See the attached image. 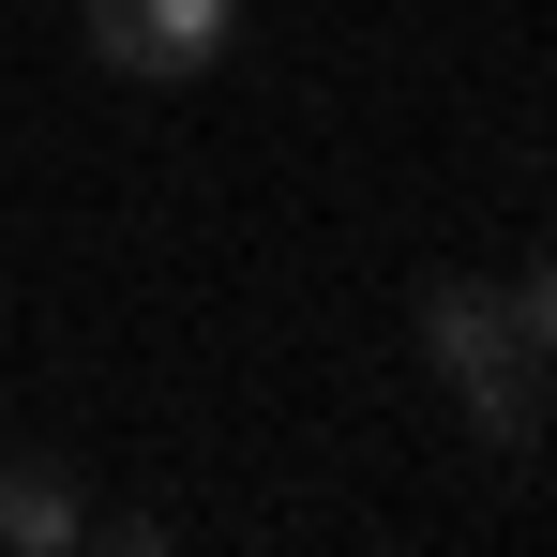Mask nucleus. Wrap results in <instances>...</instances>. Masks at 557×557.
<instances>
[{"mask_svg":"<svg viewBox=\"0 0 557 557\" xmlns=\"http://www.w3.org/2000/svg\"><path fill=\"white\" fill-rule=\"evenodd\" d=\"M422 362H437V392L467 407V437H482L497 467L543 453V347H528L512 286H482V272H422Z\"/></svg>","mask_w":557,"mask_h":557,"instance_id":"obj_1","label":"nucleus"},{"mask_svg":"<svg viewBox=\"0 0 557 557\" xmlns=\"http://www.w3.org/2000/svg\"><path fill=\"white\" fill-rule=\"evenodd\" d=\"M226 30H242V0H91V61L136 91H196L226 61Z\"/></svg>","mask_w":557,"mask_h":557,"instance_id":"obj_2","label":"nucleus"},{"mask_svg":"<svg viewBox=\"0 0 557 557\" xmlns=\"http://www.w3.org/2000/svg\"><path fill=\"white\" fill-rule=\"evenodd\" d=\"M61 543H91V482L46 453H0V557H61Z\"/></svg>","mask_w":557,"mask_h":557,"instance_id":"obj_3","label":"nucleus"},{"mask_svg":"<svg viewBox=\"0 0 557 557\" xmlns=\"http://www.w3.org/2000/svg\"><path fill=\"white\" fill-rule=\"evenodd\" d=\"M512 317H528V347H543V376H557V257H528V272H512Z\"/></svg>","mask_w":557,"mask_h":557,"instance_id":"obj_4","label":"nucleus"}]
</instances>
